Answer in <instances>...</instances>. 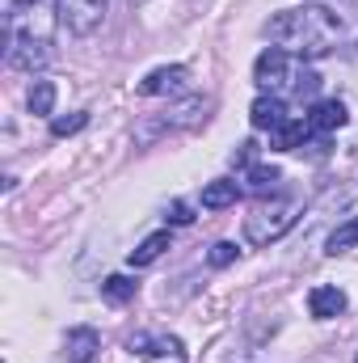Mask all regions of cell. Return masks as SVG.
<instances>
[{
    "label": "cell",
    "instance_id": "cell-1",
    "mask_svg": "<svg viewBox=\"0 0 358 363\" xmlns=\"http://www.w3.org/2000/svg\"><path fill=\"white\" fill-rule=\"evenodd\" d=\"M59 26H64L59 0H13L8 21H4V38H8L4 60H8V68H21V72L47 68Z\"/></svg>",
    "mask_w": 358,
    "mask_h": 363
},
{
    "label": "cell",
    "instance_id": "cell-2",
    "mask_svg": "<svg viewBox=\"0 0 358 363\" xmlns=\"http://www.w3.org/2000/svg\"><path fill=\"white\" fill-rule=\"evenodd\" d=\"M266 38L274 47L299 55V60H321L337 47L342 38V17L333 9L321 4H304V9H282L278 17L266 21Z\"/></svg>",
    "mask_w": 358,
    "mask_h": 363
},
{
    "label": "cell",
    "instance_id": "cell-3",
    "mask_svg": "<svg viewBox=\"0 0 358 363\" xmlns=\"http://www.w3.org/2000/svg\"><path fill=\"white\" fill-rule=\"evenodd\" d=\"M253 81H258V89L262 93H274V97H312L316 85H321V77L312 72V68H304L299 64V55H291V51H282V47H270L258 55V64H253Z\"/></svg>",
    "mask_w": 358,
    "mask_h": 363
},
{
    "label": "cell",
    "instance_id": "cell-4",
    "mask_svg": "<svg viewBox=\"0 0 358 363\" xmlns=\"http://www.w3.org/2000/svg\"><path fill=\"white\" fill-rule=\"evenodd\" d=\"M299 220V203L295 199H270L258 203L249 216H245V241L249 245H274L278 237H287Z\"/></svg>",
    "mask_w": 358,
    "mask_h": 363
},
{
    "label": "cell",
    "instance_id": "cell-5",
    "mask_svg": "<svg viewBox=\"0 0 358 363\" xmlns=\"http://www.w3.org/2000/svg\"><path fill=\"white\" fill-rule=\"evenodd\" d=\"M207 110H211V97H185L178 106H169L156 123H144V127H139V140H152V135H161V131L198 127V123H207Z\"/></svg>",
    "mask_w": 358,
    "mask_h": 363
},
{
    "label": "cell",
    "instance_id": "cell-6",
    "mask_svg": "<svg viewBox=\"0 0 358 363\" xmlns=\"http://www.w3.org/2000/svg\"><path fill=\"white\" fill-rule=\"evenodd\" d=\"M127 351L139 355V363H185V347L173 334H135Z\"/></svg>",
    "mask_w": 358,
    "mask_h": 363
},
{
    "label": "cell",
    "instance_id": "cell-7",
    "mask_svg": "<svg viewBox=\"0 0 358 363\" xmlns=\"http://www.w3.org/2000/svg\"><path fill=\"white\" fill-rule=\"evenodd\" d=\"M110 13V0H59V17L72 34H93Z\"/></svg>",
    "mask_w": 358,
    "mask_h": 363
},
{
    "label": "cell",
    "instance_id": "cell-8",
    "mask_svg": "<svg viewBox=\"0 0 358 363\" xmlns=\"http://www.w3.org/2000/svg\"><path fill=\"white\" fill-rule=\"evenodd\" d=\"M346 308H350V300H346V291L333 287V283H321V287L308 291V313H312L316 321H333V317H342Z\"/></svg>",
    "mask_w": 358,
    "mask_h": 363
},
{
    "label": "cell",
    "instance_id": "cell-9",
    "mask_svg": "<svg viewBox=\"0 0 358 363\" xmlns=\"http://www.w3.org/2000/svg\"><path fill=\"white\" fill-rule=\"evenodd\" d=\"M190 81V72L181 64H169V68H152L144 81H139V93L144 97H161V93H181Z\"/></svg>",
    "mask_w": 358,
    "mask_h": 363
},
{
    "label": "cell",
    "instance_id": "cell-10",
    "mask_svg": "<svg viewBox=\"0 0 358 363\" xmlns=\"http://www.w3.org/2000/svg\"><path fill=\"white\" fill-rule=\"evenodd\" d=\"M291 114H287V101L282 97H274V93H262L253 106H249V123H253V131H274V127H282Z\"/></svg>",
    "mask_w": 358,
    "mask_h": 363
},
{
    "label": "cell",
    "instance_id": "cell-11",
    "mask_svg": "<svg viewBox=\"0 0 358 363\" xmlns=\"http://www.w3.org/2000/svg\"><path fill=\"white\" fill-rule=\"evenodd\" d=\"M64 351H68V363H93L101 351V334L93 325H76V330H68Z\"/></svg>",
    "mask_w": 358,
    "mask_h": 363
},
{
    "label": "cell",
    "instance_id": "cell-12",
    "mask_svg": "<svg viewBox=\"0 0 358 363\" xmlns=\"http://www.w3.org/2000/svg\"><path fill=\"white\" fill-rule=\"evenodd\" d=\"M312 135V123H308V114L304 118H287L282 127H274L270 131V148L274 152H295V148H304V140Z\"/></svg>",
    "mask_w": 358,
    "mask_h": 363
},
{
    "label": "cell",
    "instance_id": "cell-13",
    "mask_svg": "<svg viewBox=\"0 0 358 363\" xmlns=\"http://www.w3.org/2000/svg\"><path fill=\"white\" fill-rule=\"evenodd\" d=\"M308 123H312V131H337V127L350 123V114H346V106H342L337 97H329V101H316V106H312Z\"/></svg>",
    "mask_w": 358,
    "mask_h": 363
},
{
    "label": "cell",
    "instance_id": "cell-14",
    "mask_svg": "<svg viewBox=\"0 0 358 363\" xmlns=\"http://www.w3.org/2000/svg\"><path fill=\"white\" fill-rule=\"evenodd\" d=\"M241 199V186L236 182H207L202 186V207L207 211H224V207H232Z\"/></svg>",
    "mask_w": 358,
    "mask_h": 363
},
{
    "label": "cell",
    "instance_id": "cell-15",
    "mask_svg": "<svg viewBox=\"0 0 358 363\" xmlns=\"http://www.w3.org/2000/svg\"><path fill=\"white\" fill-rule=\"evenodd\" d=\"M354 245H358V216H350V220H342V224L329 233L325 254H333V258H337V254H350Z\"/></svg>",
    "mask_w": 358,
    "mask_h": 363
},
{
    "label": "cell",
    "instance_id": "cell-16",
    "mask_svg": "<svg viewBox=\"0 0 358 363\" xmlns=\"http://www.w3.org/2000/svg\"><path fill=\"white\" fill-rule=\"evenodd\" d=\"M165 250H169V233H152L139 241V250H131V267H152Z\"/></svg>",
    "mask_w": 358,
    "mask_h": 363
},
{
    "label": "cell",
    "instance_id": "cell-17",
    "mask_svg": "<svg viewBox=\"0 0 358 363\" xmlns=\"http://www.w3.org/2000/svg\"><path fill=\"white\" fill-rule=\"evenodd\" d=\"M101 296H105L110 304H127V300H135V283H131L127 274H110V279L101 283Z\"/></svg>",
    "mask_w": 358,
    "mask_h": 363
},
{
    "label": "cell",
    "instance_id": "cell-18",
    "mask_svg": "<svg viewBox=\"0 0 358 363\" xmlns=\"http://www.w3.org/2000/svg\"><path fill=\"white\" fill-rule=\"evenodd\" d=\"M25 101H30V114H51L55 110V85L51 81H34Z\"/></svg>",
    "mask_w": 358,
    "mask_h": 363
},
{
    "label": "cell",
    "instance_id": "cell-19",
    "mask_svg": "<svg viewBox=\"0 0 358 363\" xmlns=\"http://www.w3.org/2000/svg\"><path fill=\"white\" fill-rule=\"evenodd\" d=\"M278 178H282L278 165H249V169H245V186H249V190H274Z\"/></svg>",
    "mask_w": 358,
    "mask_h": 363
},
{
    "label": "cell",
    "instance_id": "cell-20",
    "mask_svg": "<svg viewBox=\"0 0 358 363\" xmlns=\"http://www.w3.org/2000/svg\"><path fill=\"white\" fill-rule=\"evenodd\" d=\"M85 123H89V114H85V110H76V114H68V118H51V135H55V140H64V135H76Z\"/></svg>",
    "mask_w": 358,
    "mask_h": 363
},
{
    "label": "cell",
    "instance_id": "cell-21",
    "mask_svg": "<svg viewBox=\"0 0 358 363\" xmlns=\"http://www.w3.org/2000/svg\"><path fill=\"white\" fill-rule=\"evenodd\" d=\"M228 262H236V245H232V241L211 245V267H228Z\"/></svg>",
    "mask_w": 358,
    "mask_h": 363
},
{
    "label": "cell",
    "instance_id": "cell-22",
    "mask_svg": "<svg viewBox=\"0 0 358 363\" xmlns=\"http://www.w3.org/2000/svg\"><path fill=\"white\" fill-rule=\"evenodd\" d=\"M165 220H169V224H190V220H194V211H190V203H173Z\"/></svg>",
    "mask_w": 358,
    "mask_h": 363
},
{
    "label": "cell",
    "instance_id": "cell-23",
    "mask_svg": "<svg viewBox=\"0 0 358 363\" xmlns=\"http://www.w3.org/2000/svg\"><path fill=\"white\" fill-rule=\"evenodd\" d=\"M135 4H144V0H135Z\"/></svg>",
    "mask_w": 358,
    "mask_h": 363
},
{
    "label": "cell",
    "instance_id": "cell-24",
    "mask_svg": "<svg viewBox=\"0 0 358 363\" xmlns=\"http://www.w3.org/2000/svg\"><path fill=\"white\" fill-rule=\"evenodd\" d=\"M354 363H358V355H354Z\"/></svg>",
    "mask_w": 358,
    "mask_h": 363
}]
</instances>
